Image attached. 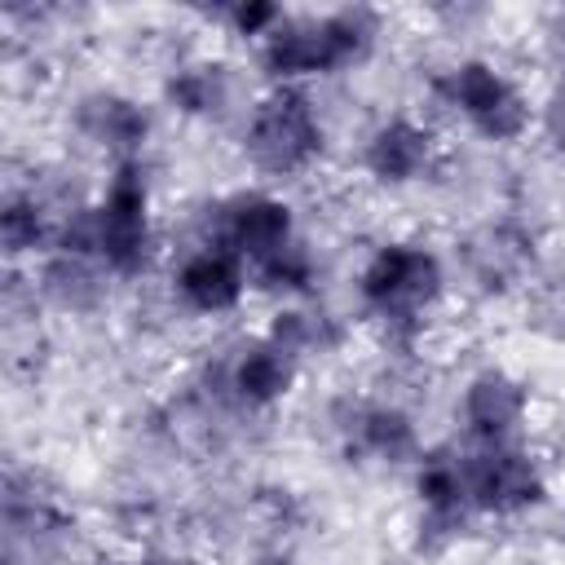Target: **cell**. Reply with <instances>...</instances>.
I'll list each match as a JSON object with an SVG mask.
<instances>
[{"mask_svg": "<svg viewBox=\"0 0 565 565\" xmlns=\"http://www.w3.org/2000/svg\"><path fill=\"white\" fill-rule=\"evenodd\" d=\"M415 508H419V543L424 547H441L450 539H459L477 512L468 499V472H463V450L459 446H437L424 450L415 459Z\"/></svg>", "mask_w": 565, "mask_h": 565, "instance_id": "obj_8", "label": "cell"}, {"mask_svg": "<svg viewBox=\"0 0 565 565\" xmlns=\"http://www.w3.org/2000/svg\"><path fill=\"white\" fill-rule=\"evenodd\" d=\"M433 93L472 137L490 146H512L534 124V106L521 93V84L490 57H459L433 79Z\"/></svg>", "mask_w": 565, "mask_h": 565, "instance_id": "obj_5", "label": "cell"}, {"mask_svg": "<svg viewBox=\"0 0 565 565\" xmlns=\"http://www.w3.org/2000/svg\"><path fill=\"white\" fill-rule=\"evenodd\" d=\"M265 335H274L282 349H291L296 358L305 353H322L340 340V327L322 313V309H305V305H287L274 313V322L265 327Z\"/></svg>", "mask_w": 565, "mask_h": 565, "instance_id": "obj_20", "label": "cell"}, {"mask_svg": "<svg viewBox=\"0 0 565 565\" xmlns=\"http://www.w3.org/2000/svg\"><path fill=\"white\" fill-rule=\"evenodd\" d=\"M380 35V18L362 4L327 13H287L260 44L256 62L274 84H300L358 66Z\"/></svg>", "mask_w": 565, "mask_h": 565, "instance_id": "obj_2", "label": "cell"}, {"mask_svg": "<svg viewBox=\"0 0 565 565\" xmlns=\"http://www.w3.org/2000/svg\"><path fill=\"white\" fill-rule=\"evenodd\" d=\"M75 132L88 146H97L102 154H110V163H128V159H141V150H146L150 115L137 97L115 93V88H97V93L79 97Z\"/></svg>", "mask_w": 565, "mask_h": 565, "instance_id": "obj_14", "label": "cell"}, {"mask_svg": "<svg viewBox=\"0 0 565 565\" xmlns=\"http://www.w3.org/2000/svg\"><path fill=\"white\" fill-rule=\"evenodd\" d=\"M463 472H468V499L477 516L512 521L534 512L547 499L543 463L521 446H463Z\"/></svg>", "mask_w": 565, "mask_h": 565, "instance_id": "obj_6", "label": "cell"}, {"mask_svg": "<svg viewBox=\"0 0 565 565\" xmlns=\"http://www.w3.org/2000/svg\"><path fill=\"white\" fill-rule=\"evenodd\" d=\"M53 252L88 256L106 269V278H141L154 260V212H150V181L141 159L110 163L106 185L93 203H79Z\"/></svg>", "mask_w": 565, "mask_h": 565, "instance_id": "obj_1", "label": "cell"}, {"mask_svg": "<svg viewBox=\"0 0 565 565\" xmlns=\"http://www.w3.org/2000/svg\"><path fill=\"white\" fill-rule=\"evenodd\" d=\"M230 97H234V79L230 66L216 57H190L172 66L163 79V102L185 119H221Z\"/></svg>", "mask_w": 565, "mask_h": 565, "instance_id": "obj_16", "label": "cell"}, {"mask_svg": "<svg viewBox=\"0 0 565 565\" xmlns=\"http://www.w3.org/2000/svg\"><path fill=\"white\" fill-rule=\"evenodd\" d=\"M247 287H252V269L216 247V243H194L177 269H172V296L185 313H199V318H221V313H234L243 300H247Z\"/></svg>", "mask_w": 565, "mask_h": 565, "instance_id": "obj_11", "label": "cell"}, {"mask_svg": "<svg viewBox=\"0 0 565 565\" xmlns=\"http://www.w3.org/2000/svg\"><path fill=\"white\" fill-rule=\"evenodd\" d=\"M556 40H561V44H565V13H561V18H556Z\"/></svg>", "mask_w": 565, "mask_h": 565, "instance_id": "obj_24", "label": "cell"}, {"mask_svg": "<svg viewBox=\"0 0 565 565\" xmlns=\"http://www.w3.org/2000/svg\"><path fill=\"white\" fill-rule=\"evenodd\" d=\"M437 154H441V141H437V132L424 119H415V115H388L362 141V172L375 185L402 190V185L424 181L437 168Z\"/></svg>", "mask_w": 565, "mask_h": 565, "instance_id": "obj_12", "label": "cell"}, {"mask_svg": "<svg viewBox=\"0 0 565 565\" xmlns=\"http://www.w3.org/2000/svg\"><path fill=\"white\" fill-rule=\"evenodd\" d=\"M238 150L269 181L305 177L327 150V128H322V115H318L309 88L269 84L243 115Z\"/></svg>", "mask_w": 565, "mask_h": 565, "instance_id": "obj_4", "label": "cell"}, {"mask_svg": "<svg viewBox=\"0 0 565 565\" xmlns=\"http://www.w3.org/2000/svg\"><path fill=\"white\" fill-rule=\"evenodd\" d=\"M154 565H194V561H181V556H163V561H154Z\"/></svg>", "mask_w": 565, "mask_h": 565, "instance_id": "obj_23", "label": "cell"}, {"mask_svg": "<svg viewBox=\"0 0 565 565\" xmlns=\"http://www.w3.org/2000/svg\"><path fill=\"white\" fill-rule=\"evenodd\" d=\"M128 565H154V561H128Z\"/></svg>", "mask_w": 565, "mask_h": 565, "instance_id": "obj_25", "label": "cell"}, {"mask_svg": "<svg viewBox=\"0 0 565 565\" xmlns=\"http://www.w3.org/2000/svg\"><path fill=\"white\" fill-rule=\"evenodd\" d=\"M106 269L75 252H49L40 260V291L62 309H88L102 296Z\"/></svg>", "mask_w": 565, "mask_h": 565, "instance_id": "obj_18", "label": "cell"}, {"mask_svg": "<svg viewBox=\"0 0 565 565\" xmlns=\"http://www.w3.org/2000/svg\"><path fill=\"white\" fill-rule=\"evenodd\" d=\"M252 565H291V556H282V552H260V556H252Z\"/></svg>", "mask_w": 565, "mask_h": 565, "instance_id": "obj_22", "label": "cell"}, {"mask_svg": "<svg viewBox=\"0 0 565 565\" xmlns=\"http://www.w3.org/2000/svg\"><path fill=\"white\" fill-rule=\"evenodd\" d=\"M79 203L71 207H53L44 194L35 190H13L4 203H0V243H4V256L18 260V256H49L66 216L75 212Z\"/></svg>", "mask_w": 565, "mask_h": 565, "instance_id": "obj_15", "label": "cell"}, {"mask_svg": "<svg viewBox=\"0 0 565 565\" xmlns=\"http://www.w3.org/2000/svg\"><path fill=\"white\" fill-rule=\"evenodd\" d=\"M468 269L486 291L508 287L516 274H525V265L534 260V238L516 225H486L472 243H468Z\"/></svg>", "mask_w": 565, "mask_h": 565, "instance_id": "obj_17", "label": "cell"}, {"mask_svg": "<svg viewBox=\"0 0 565 565\" xmlns=\"http://www.w3.org/2000/svg\"><path fill=\"white\" fill-rule=\"evenodd\" d=\"M252 282L269 296H282V300H300L313 291L318 282V256L313 247L296 234L287 247H278L274 256H265L260 265H252Z\"/></svg>", "mask_w": 565, "mask_h": 565, "instance_id": "obj_19", "label": "cell"}, {"mask_svg": "<svg viewBox=\"0 0 565 565\" xmlns=\"http://www.w3.org/2000/svg\"><path fill=\"white\" fill-rule=\"evenodd\" d=\"M530 419V384L503 366H481L459 393V428L468 446H512Z\"/></svg>", "mask_w": 565, "mask_h": 565, "instance_id": "obj_9", "label": "cell"}, {"mask_svg": "<svg viewBox=\"0 0 565 565\" xmlns=\"http://www.w3.org/2000/svg\"><path fill=\"white\" fill-rule=\"evenodd\" d=\"M446 296V265L428 243L388 238L358 269V305L388 335H415Z\"/></svg>", "mask_w": 565, "mask_h": 565, "instance_id": "obj_3", "label": "cell"}, {"mask_svg": "<svg viewBox=\"0 0 565 565\" xmlns=\"http://www.w3.org/2000/svg\"><path fill=\"white\" fill-rule=\"evenodd\" d=\"M291 238H296V212L287 199L269 190H234L216 199L203 221V243L234 252L247 269L274 256L278 247H287Z\"/></svg>", "mask_w": 565, "mask_h": 565, "instance_id": "obj_7", "label": "cell"}, {"mask_svg": "<svg viewBox=\"0 0 565 565\" xmlns=\"http://www.w3.org/2000/svg\"><path fill=\"white\" fill-rule=\"evenodd\" d=\"M300 380V358L291 349H282L274 335H252L243 340L230 362H225V393L243 406V411H269L278 406Z\"/></svg>", "mask_w": 565, "mask_h": 565, "instance_id": "obj_13", "label": "cell"}, {"mask_svg": "<svg viewBox=\"0 0 565 565\" xmlns=\"http://www.w3.org/2000/svg\"><path fill=\"white\" fill-rule=\"evenodd\" d=\"M335 433H340L344 450L366 463H415L424 455L415 415L397 402L344 397L335 406Z\"/></svg>", "mask_w": 565, "mask_h": 565, "instance_id": "obj_10", "label": "cell"}, {"mask_svg": "<svg viewBox=\"0 0 565 565\" xmlns=\"http://www.w3.org/2000/svg\"><path fill=\"white\" fill-rule=\"evenodd\" d=\"M282 18H287V9H282V4H260V0H238V4L221 9V22L230 26V35L252 40V44H260V40H265Z\"/></svg>", "mask_w": 565, "mask_h": 565, "instance_id": "obj_21", "label": "cell"}]
</instances>
